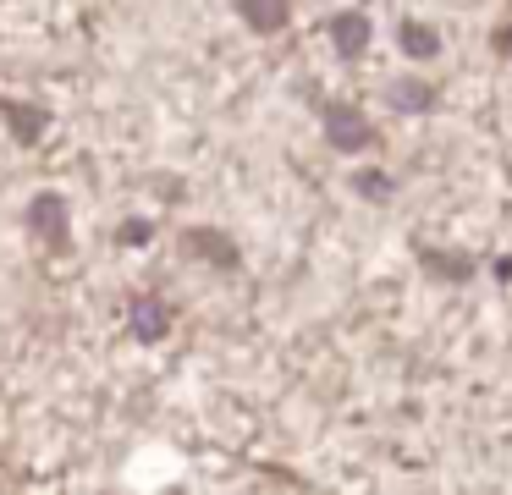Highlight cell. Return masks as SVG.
<instances>
[{"label": "cell", "mask_w": 512, "mask_h": 495, "mask_svg": "<svg viewBox=\"0 0 512 495\" xmlns=\"http://www.w3.org/2000/svg\"><path fill=\"white\" fill-rule=\"evenodd\" d=\"M325 138H331L342 154H364V149H375V143H380V132L369 127L353 105H331V110H325Z\"/></svg>", "instance_id": "obj_1"}, {"label": "cell", "mask_w": 512, "mask_h": 495, "mask_svg": "<svg viewBox=\"0 0 512 495\" xmlns=\"http://www.w3.org/2000/svg\"><path fill=\"white\" fill-rule=\"evenodd\" d=\"M435 83H424V77H397V83H386V105L391 116H430L435 110Z\"/></svg>", "instance_id": "obj_2"}, {"label": "cell", "mask_w": 512, "mask_h": 495, "mask_svg": "<svg viewBox=\"0 0 512 495\" xmlns=\"http://www.w3.org/2000/svg\"><path fill=\"white\" fill-rule=\"evenodd\" d=\"M325 28H331V44H336L342 61H358V55L369 50V17H364V11H336Z\"/></svg>", "instance_id": "obj_3"}, {"label": "cell", "mask_w": 512, "mask_h": 495, "mask_svg": "<svg viewBox=\"0 0 512 495\" xmlns=\"http://www.w3.org/2000/svg\"><path fill=\"white\" fill-rule=\"evenodd\" d=\"M419 264H424V275H435V281H446V286H463L468 275H474V259L468 253H446V248H430V242H419Z\"/></svg>", "instance_id": "obj_4"}, {"label": "cell", "mask_w": 512, "mask_h": 495, "mask_svg": "<svg viewBox=\"0 0 512 495\" xmlns=\"http://www.w3.org/2000/svg\"><path fill=\"white\" fill-rule=\"evenodd\" d=\"M397 44H402L408 61H435V55H441V33H435L430 22H419V17H408L397 28Z\"/></svg>", "instance_id": "obj_5"}, {"label": "cell", "mask_w": 512, "mask_h": 495, "mask_svg": "<svg viewBox=\"0 0 512 495\" xmlns=\"http://www.w3.org/2000/svg\"><path fill=\"white\" fill-rule=\"evenodd\" d=\"M237 11L254 33H281L292 17V0H237Z\"/></svg>", "instance_id": "obj_6"}, {"label": "cell", "mask_w": 512, "mask_h": 495, "mask_svg": "<svg viewBox=\"0 0 512 495\" xmlns=\"http://www.w3.org/2000/svg\"><path fill=\"white\" fill-rule=\"evenodd\" d=\"M353 193L369 198V204H386V198L397 193V182H391L386 171H375V165H358V171H353Z\"/></svg>", "instance_id": "obj_7"}, {"label": "cell", "mask_w": 512, "mask_h": 495, "mask_svg": "<svg viewBox=\"0 0 512 495\" xmlns=\"http://www.w3.org/2000/svg\"><path fill=\"white\" fill-rule=\"evenodd\" d=\"M188 237H193V242H204V248H199V253H210V259H215V264H237V253H232V242H226V237H221V231H188Z\"/></svg>", "instance_id": "obj_8"}, {"label": "cell", "mask_w": 512, "mask_h": 495, "mask_svg": "<svg viewBox=\"0 0 512 495\" xmlns=\"http://www.w3.org/2000/svg\"><path fill=\"white\" fill-rule=\"evenodd\" d=\"M133 325L144 330V341H155L160 330H166V308H160V303H144V308L133 314Z\"/></svg>", "instance_id": "obj_9"}, {"label": "cell", "mask_w": 512, "mask_h": 495, "mask_svg": "<svg viewBox=\"0 0 512 495\" xmlns=\"http://www.w3.org/2000/svg\"><path fill=\"white\" fill-rule=\"evenodd\" d=\"M490 50H496L501 61H512V17H501V28L490 33Z\"/></svg>", "instance_id": "obj_10"}, {"label": "cell", "mask_w": 512, "mask_h": 495, "mask_svg": "<svg viewBox=\"0 0 512 495\" xmlns=\"http://www.w3.org/2000/svg\"><path fill=\"white\" fill-rule=\"evenodd\" d=\"M496 275H501V281H512V259H496Z\"/></svg>", "instance_id": "obj_11"}]
</instances>
